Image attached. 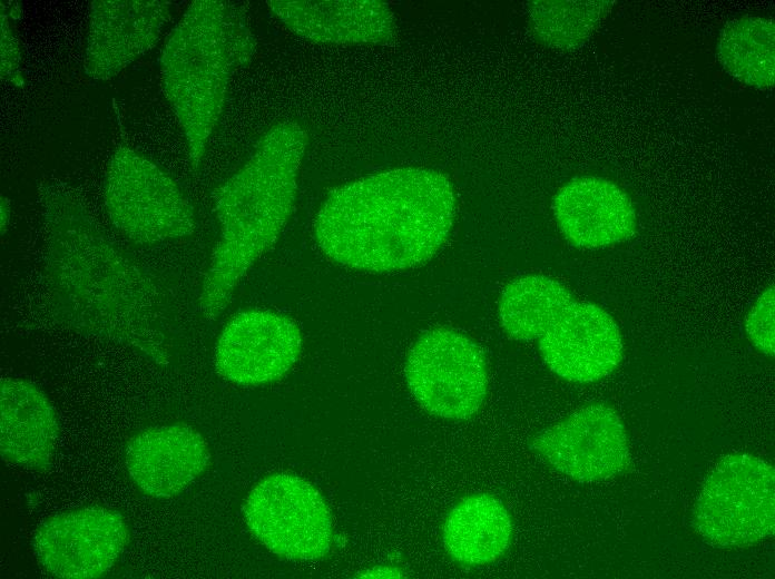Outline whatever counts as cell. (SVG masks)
Returning a JSON list of instances; mask_svg holds the SVG:
<instances>
[{"instance_id": "obj_1", "label": "cell", "mask_w": 775, "mask_h": 579, "mask_svg": "<svg viewBox=\"0 0 775 579\" xmlns=\"http://www.w3.org/2000/svg\"><path fill=\"white\" fill-rule=\"evenodd\" d=\"M455 196L441 173L403 167L334 188L315 218L321 251L344 266L393 272L429 261L453 225Z\"/></svg>"}, {"instance_id": "obj_2", "label": "cell", "mask_w": 775, "mask_h": 579, "mask_svg": "<svg viewBox=\"0 0 775 579\" xmlns=\"http://www.w3.org/2000/svg\"><path fill=\"white\" fill-rule=\"evenodd\" d=\"M48 307L73 326L143 333L158 318V287L59 187L43 192Z\"/></svg>"}, {"instance_id": "obj_3", "label": "cell", "mask_w": 775, "mask_h": 579, "mask_svg": "<svg viewBox=\"0 0 775 579\" xmlns=\"http://www.w3.org/2000/svg\"><path fill=\"white\" fill-rule=\"evenodd\" d=\"M307 133L296 121L272 126L249 159L213 194L219 237L206 269L199 308L216 320L255 261L278 238L293 210Z\"/></svg>"}, {"instance_id": "obj_4", "label": "cell", "mask_w": 775, "mask_h": 579, "mask_svg": "<svg viewBox=\"0 0 775 579\" xmlns=\"http://www.w3.org/2000/svg\"><path fill=\"white\" fill-rule=\"evenodd\" d=\"M255 47L243 12L220 0L193 1L168 38L163 82L194 169L220 116L229 76L252 59Z\"/></svg>"}, {"instance_id": "obj_5", "label": "cell", "mask_w": 775, "mask_h": 579, "mask_svg": "<svg viewBox=\"0 0 775 579\" xmlns=\"http://www.w3.org/2000/svg\"><path fill=\"white\" fill-rule=\"evenodd\" d=\"M104 203L114 226L139 245L190 236L193 206L160 166L119 145L106 170Z\"/></svg>"}, {"instance_id": "obj_6", "label": "cell", "mask_w": 775, "mask_h": 579, "mask_svg": "<svg viewBox=\"0 0 775 579\" xmlns=\"http://www.w3.org/2000/svg\"><path fill=\"white\" fill-rule=\"evenodd\" d=\"M694 526L704 539L724 548H747L772 536L774 468L747 453L723 458L699 494Z\"/></svg>"}, {"instance_id": "obj_7", "label": "cell", "mask_w": 775, "mask_h": 579, "mask_svg": "<svg viewBox=\"0 0 775 579\" xmlns=\"http://www.w3.org/2000/svg\"><path fill=\"white\" fill-rule=\"evenodd\" d=\"M408 386L429 413L465 420L481 408L488 390V369L480 346L447 327L423 333L405 363Z\"/></svg>"}, {"instance_id": "obj_8", "label": "cell", "mask_w": 775, "mask_h": 579, "mask_svg": "<svg viewBox=\"0 0 775 579\" xmlns=\"http://www.w3.org/2000/svg\"><path fill=\"white\" fill-rule=\"evenodd\" d=\"M246 524L268 550L296 560L324 557L332 544L326 501L310 482L291 473L259 481L244 504Z\"/></svg>"}, {"instance_id": "obj_9", "label": "cell", "mask_w": 775, "mask_h": 579, "mask_svg": "<svg viewBox=\"0 0 775 579\" xmlns=\"http://www.w3.org/2000/svg\"><path fill=\"white\" fill-rule=\"evenodd\" d=\"M129 541L121 513L105 507H85L50 517L33 537L36 556L50 575L91 579L107 573Z\"/></svg>"}, {"instance_id": "obj_10", "label": "cell", "mask_w": 775, "mask_h": 579, "mask_svg": "<svg viewBox=\"0 0 775 579\" xmlns=\"http://www.w3.org/2000/svg\"><path fill=\"white\" fill-rule=\"evenodd\" d=\"M531 448L565 475L592 482L622 473L630 452L625 425L609 405L581 408L541 431Z\"/></svg>"}, {"instance_id": "obj_11", "label": "cell", "mask_w": 775, "mask_h": 579, "mask_svg": "<svg viewBox=\"0 0 775 579\" xmlns=\"http://www.w3.org/2000/svg\"><path fill=\"white\" fill-rule=\"evenodd\" d=\"M302 344L301 331L291 318L266 310H246L223 328L215 366L220 376L236 384L268 383L290 371Z\"/></svg>"}, {"instance_id": "obj_12", "label": "cell", "mask_w": 775, "mask_h": 579, "mask_svg": "<svg viewBox=\"0 0 775 579\" xmlns=\"http://www.w3.org/2000/svg\"><path fill=\"white\" fill-rule=\"evenodd\" d=\"M538 341L547 366L575 383L608 376L622 357V337L612 316L576 300L549 322Z\"/></svg>"}, {"instance_id": "obj_13", "label": "cell", "mask_w": 775, "mask_h": 579, "mask_svg": "<svg viewBox=\"0 0 775 579\" xmlns=\"http://www.w3.org/2000/svg\"><path fill=\"white\" fill-rule=\"evenodd\" d=\"M163 0H96L91 2L84 70L95 80L115 77L158 41L169 19Z\"/></svg>"}, {"instance_id": "obj_14", "label": "cell", "mask_w": 775, "mask_h": 579, "mask_svg": "<svg viewBox=\"0 0 775 579\" xmlns=\"http://www.w3.org/2000/svg\"><path fill=\"white\" fill-rule=\"evenodd\" d=\"M552 212L563 236L581 248L626 242L637 229L630 197L600 177L580 176L566 183L553 197Z\"/></svg>"}, {"instance_id": "obj_15", "label": "cell", "mask_w": 775, "mask_h": 579, "mask_svg": "<svg viewBox=\"0 0 775 579\" xmlns=\"http://www.w3.org/2000/svg\"><path fill=\"white\" fill-rule=\"evenodd\" d=\"M209 461L202 434L182 423L149 428L131 438L126 448L129 477L141 492L158 499L180 493Z\"/></svg>"}, {"instance_id": "obj_16", "label": "cell", "mask_w": 775, "mask_h": 579, "mask_svg": "<svg viewBox=\"0 0 775 579\" xmlns=\"http://www.w3.org/2000/svg\"><path fill=\"white\" fill-rule=\"evenodd\" d=\"M296 35L321 43H385L395 37L394 16L377 0L267 1Z\"/></svg>"}, {"instance_id": "obj_17", "label": "cell", "mask_w": 775, "mask_h": 579, "mask_svg": "<svg viewBox=\"0 0 775 579\" xmlns=\"http://www.w3.org/2000/svg\"><path fill=\"white\" fill-rule=\"evenodd\" d=\"M0 413L2 458L27 469L48 470L59 425L46 394L27 380L3 379Z\"/></svg>"}, {"instance_id": "obj_18", "label": "cell", "mask_w": 775, "mask_h": 579, "mask_svg": "<svg viewBox=\"0 0 775 579\" xmlns=\"http://www.w3.org/2000/svg\"><path fill=\"white\" fill-rule=\"evenodd\" d=\"M512 522L500 500L489 494L470 495L448 513L442 539L448 555L468 566L488 565L504 555Z\"/></svg>"}, {"instance_id": "obj_19", "label": "cell", "mask_w": 775, "mask_h": 579, "mask_svg": "<svg viewBox=\"0 0 775 579\" xmlns=\"http://www.w3.org/2000/svg\"><path fill=\"white\" fill-rule=\"evenodd\" d=\"M716 56L723 68L742 84L762 90L774 87L775 26L762 17H742L720 30Z\"/></svg>"}, {"instance_id": "obj_20", "label": "cell", "mask_w": 775, "mask_h": 579, "mask_svg": "<svg viewBox=\"0 0 775 579\" xmlns=\"http://www.w3.org/2000/svg\"><path fill=\"white\" fill-rule=\"evenodd\" d=\"M573 301V295L556 279L543 275L519 277L501 295V326L516 341L538 340L549 322Z\"/></svg>"}, {"instance_id": "obj_21", "label": "cell", "mask_w": 775, "mask_h": 579, "mask_svg": "<svg viewBox=\"0 0 775 579\" xmlns=\"http://www.w3.org/2000/svg\"><path fill=\"white\" fill-rule=\"evenodd\" d=\"M612 1H531L530 28L543 45L568 50L580 47L599 26Z\"/></svg>"}, {"instance_id": "obj_22", "label": "cell", "mask_w": 775, "mask_h": 579, "mask_svg": "<svg viewBox=\"0 0 775 579\" xmlns=\"http://www.w3.org/2000/svg\"><path fill=\"white\" fill-rule=\"evenodd\" d=\"M774 307V286H769L754 303L745 320L751 342L769 357L775 353Z\"/></svg>"}, {"instance_id": "obj_23", "label": "cell", "mask_w": 775, "mask_h": 579, "mask_svg": "<svg viewBox=\"0 0 775 579\" xmlns=\"http://www.w3.org/2000/svg\"><path fill=\"white\" fill-rule=\"evenodd\" d=\"M20 49L7 11H1V76L17 85L21 84Z\"/></svg>"}, {"instance_id": "obj_24", "label": "cell", "mask_w": 775, "mask_h": 579, "mask_svg": "<svg viewBox=\"0 0 775 579\" xmlns=\"http://www.w3.org/2000/svg\"><path fill=\"white\" fill-rule=\"evenodd\" d=\"M11 217V206H10V200L7 197H1V203H0V228H1V235H3L7 232L9 222Z\"/></svg>"}, {"instance_id": "obj_25", "label": "cell", "mask_w": 775, "mask_h": 579, "mask_svg": "<svg viewBox=\"0 0 775 579\" xmlns=\"http://www.w3.org/2000/svg\"><path fill=\"white\" fill-rule=\"evenodd\" d=\"M400 571L394 569V568H389V567H375L369 570H365L360 575V577H400Z\"/></svg>"}]
</instances>
